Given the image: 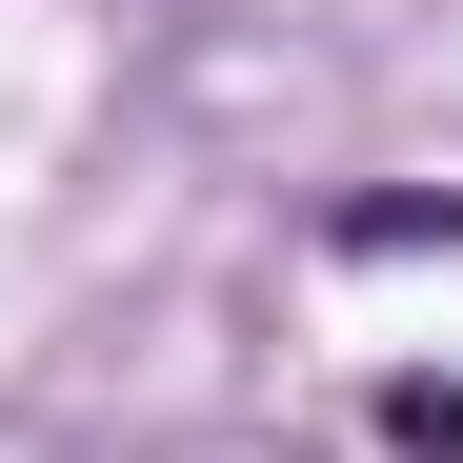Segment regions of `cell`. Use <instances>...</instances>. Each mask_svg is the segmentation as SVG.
Masks as SVG:
<instances>
[{"instance_id": "cell-1", "label": "cell", "mask_w": 463, "mask_h": 463, "mask_svg": "<svg viewBox=\"0 0 463 463\" xmlns=\"http://www.w3.org/2000/svg\"><path fill=\"white\" fill-rule=\"evenodd\" d=\"M383 443H403V463H463V383H383Z\"/></svg>"}]
</instances>
